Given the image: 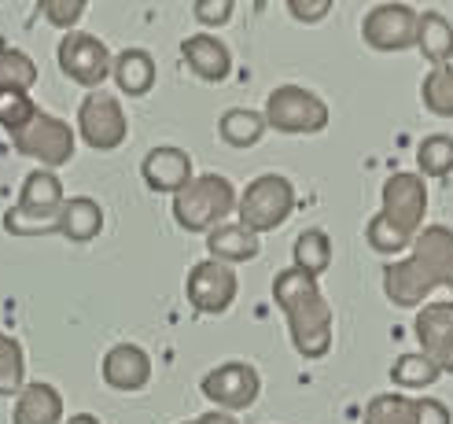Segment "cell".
Segmentation results:
<instances>
[{
    "label": "cell",
    "instance_id": "cell-1",
    "mask_svg": "<svg viewBox=\"0 0 453 424\" xmlns=\"http://www.w3.org/2000/svg\"><path fill=\"white\" fill-rule=\"evenodd\" d=\"M449 284H453V229L446 226H427L424 233H417L410 258L383 266V296L402 310L420 306L424 296Z\"/></svg>",
    "mask_w": 453,
    "mask_h": 424
},
{
    "label": "cell",
    "instance_id": "cell-2",
    "mask_svg": "<svg viewBox=\"0 0 453 424\" xmlns=\"http://www.w3.org/2000/svg\"><path fill=\"white\" fill-rule=\"evenodd\" d=\"M273 299L280 306V314L288 318V332L296 351L303 358H325L332 347L335 314L321 292V284L306 277L303 270H296V266H288V270L273 277Z\"/></svg>",
    "mask_w": 453,
    "mask_h": 424
},
{
    "label": "cell",
    "instance_id": "cell-3",
    "mask_svg": "<svg viewBox=\"0 0 453 424\" xmlns=\"http://www.w3.org/2000/svg\"><path fill=\"white\" fill-rule=\"evenodd\" d=\"M427 214V189L420 173H391L383 181V207L369 218L365 240L369 248L380 255H398L405 248H413V240L424 226Z\"/></svg>",
    "mask_w": 453,
    "mask_h": 424
},
{
    "label": "cell",
    "instance_id": "cell-4",
    "mask_svg": "<svg viewBox=\"0 0 453 424\" xmlns=\"http://www.w3.org/2000/svg\"><path fill=\"white\" fill-rule=\"evenodd\" d=\"M236 189L221 173H199L173 196V221L185 233H211L236 211Z\"/></svg>",
    "mask_w": 453,
    "mask_h": 424
},
{
    "label": "cell",
    "instance_id": "cell-5",
    "mask_svg": "<svg viewBox=\"0 0 453 424\" xmlns=\"http://www.w3.org/2000/svg\"><path fill=\"white\" fill-rule=\"evenodd\" d=\"M63 211V181L52 170H34L19 189V204L4 214V229L15 236L56 233Z\"/></svg>",
    "mask_w": 453,
    "mask_h": 424
},
{
    "label": "cell",
    "instance_id": "cell-6",
    "mask_svg": "<svg viewBox=\"0 0 453 424\" xmlns=\"http://www.w3.org/2000/svg\"><path fill=\"white\" fill-rule=\"evenodd\" d=\"M236 211H240V226L262 236L291 218V211H296V185L284 173H262L243 189V196L236 199Z\"/></svg>",
    "mask_w": 453,
    "mask_h": 424
},
{
    "label": "cell",
    "instance_id": "cell-7",
    "mask_svg": "<svg viewBox=\"0 0 453 424\" xmlns=\"http://www.w3.org/2000/svg\"><path fill=\"white\" fill-rule=\"evenodd\" d=\"M262 119L277 133H321L328 126V104L303 85H280L265 96Z\"/></svg>",
    "mask_w": 453,
    "mask_h": 424
},
{
    "label": "cell",
    "instance_id": "cell-8",
    "mask_svg": "<svg viewBox=\"0 0 453 424\" xmlns=\"http://www.w3.org/2000/svg\"><path fill=\"white\" fill-rule=\"evenodd\" d=\"M12 144H15L19 155L37 159L41 166H49V170L66 166L74 159V133H71V126H66L63 119H56V115H49V111H37L34 122L12 137Z\"/></svg>",
    "mask_w": 453,
    "mask_h": 424
},
{
    "label": "cell",
    "instance_id": "cell-9",
    "mask_svg": "<svg viewBox=\"0 0 453 424\" xmlns=\"http://www.w3.org/2000/svg\"><path fill=\"white\" fill-rule=\"evenodd\" d=\"M56 63L71 81H78L85 89H96L100 81L111 78V63H115V56H111V49L100 37L85 34V30H71L59 41Z\"/></svg>",
    "mask_w": 453,
    "mask_h": 424
},
{
    "label": "cell",
    "instance_id": "cell-10",
    "mask_svg": "<svg viewBox=\"0 0 453 424\" xmlns=\"http://www.w3.org/2000/svg\"><path fill=\"white\" fill-rule=\"evenodd\" d=\"M78 133L88 148L96 151H115L129 137V119L115 96L107 93H88L78 107Z\"/></svg>",
    "mask_w": 453,
    "mask_h": 424
},
{
    "label": "cell",
    "instance_id": "cell-11",
    "mask_svg": "<svg viewBox=\"0 0 453 424\" xmlns=\"http://www.w3.org/2000/svg\"><path fill=\"white\" fill-rule=\"evenodd\" d=\"M420 12L410 4H376L365 22H361V37L376 52H405L417 44Z\"/></svg>",
    "mask_w": 453,
    "mask_h": 424
},
{
    "label": "cell",
    "instance_id": "cell-12",
    "mask_svg": "<svg viewBox=\"0 0 453 424\" xmlns=\"http://www.w3.org/2000/svg\"><path fill=\"white\" fill-rule=\"evenodd\" d=\"M236 274L233 266L225 262H214V258H203L188 270V281H185V296L192 303L196 314H225L236 299Z\"/></svg>",
    "mask_w": 453,
    "mask_h": 424
},
{
    "label": "cell",
    "instance_id": "cell-13",
    "mask_svg": "<svg viewBox=\"0 0 453 424\" xmlns=\"http://www.w3.org/2000/svg\"><path fill=\"white\" fill-rule=\"evenodd\" d=\"M203 398L214 406H225V410H247L255 406V398L262 391V376L255 366L247 362H221L214 366L199 384Z\"/></svg>",
    "mask_w": 453,
    "mask_h": 424
},
{
    "label": "cell",
    "instance_id": "cell-14",
    "mask_svg": "<svg viewBox=\"0 0 453 424\" xmlns=\"http://www.w3.org/2000/svg\"><path fill=\"white\" fill-rule=\"evenodd\" d=\"M141 173H144V185L151 192H166V196H177L192 181V155L185 148H173V144H163V148H151L141 163Z\"/></svg>",
    "mask_w": 453,
    "mask_h": 424
},
{
    "label": "cell",
    "instance_id": "cell-15",
    "mask_svg": "<svg viewBox=\"0 0 453 424\" xmlns=\"http://www.w3.org/2000/svg\"><path fill=\"white\" fill-rule=\"evenodd\" d=\"M100 373H104L107 388H115V391H141L151 381V358H148V351L137 347V343H119V347H111L104 354Z\"/></svg>",
    "mask_w": 453,
    "mask_h": 424
},
{
    "label": "cell",
    "instance_id": "cell-16",
    "mask_svg": "<svg viewBox=\"0 0 453 424\" xmlns=\"http://www.w3.org/2000/svg\"><path fill=\"white\" fill-rule=\"evenodd\" d=\"M180 59L188 63V71L199 81H225L233 74V52L229 44L218 41L214 34H192L180 41Z\"/></svg>",
    "mask_w": 453,
    "mask_h": 424
},
{
    "label": "cell",
    "instance_id": "cell-17",
    "mask_svg": "<svg viewBox=\"0 0 453 424\" xmlns=\"http://www.w3.org/2000/svg\"><path fill=\"white\" fill-rule=\"evenodd\" d=\"M413 332L424 347L420 354H427L442 369V358L453 347V303H427L413 321Z\"/></svg>",
    "mask_w": 453,
    "mask_h": 424
},
{
    "label": "cell",
    "instance_id": "cell-18",
    "mask_svg": "<svg viewBox=\"0 0 453 424\" xmlns=\"http://www.w3.org/2000/svg\"><path fill=\"white\" fill-rule=\"evenodd\" d=\"M12 424H63V395L52 384H22L15 395Z\"/></svg>",
    "mask_w": 453,
    "mask_h": 424
},
{
    "label": "cell",
    "instance_id": "cell-19",
    "mask_svg": "<svg viewBox=\"0 0 453 424\" xmlns=\"http://www.w3.org/2000/svg\"><path fill=\"white\" fill-rule=\"evenodd\" d=\"M207 251L214 262H225V266H233V262H251L258 258L262 251V243L251 229H243L240 221H221V226H214L207 233Z\"/></svg>",
    "mask_w": 453,
    "mask_h": 424
},
{
    "label": "cell",
    "instance_id": "cell-20",
    "mask_svg": "<svg viewBox=\"0 0 453 424\" xmlns=\"http://www.w3.org/2000/svg\"><path fill=\"white\" fill-rule=\"evenodd\" d=\"M104 229V211L96 199L88 196H74V199H63V211H59V221H56V233L66 236L71 243H88L96 240Z\"/></svg>",
    "mask_w": 453,
    "mask_h": 424
},
{
    "label": "cell",
    "instance_id": "cell-21",
    "mask_svg": "<svg viewBox=\"0 0 453 424\" xmlns=\"http://www.w3.org/2000/svg\"><path fill=\"white\" fill-rule=\"evenodd\" d=\"M111 78L119 81V89L126 96H148L155 89V59L148 49H126L115 56V63H111Z\"/></svg>",
    "mask_w": 453,
    "mask_h": 424
},
{
    "label": "cell",
    "instance_id": "cell-22",
    "mask_svg": "<svg viewBox=\"0 0 453 424\" xmlns=\"http://www.w3.org/2000/svg\"><path fill=\"white\" fill-rule=\"evenodd\" d=\"M417 49L432 66H446L453 59V22L439 12H424L417 27Z\"/></svg>",
    "mask_w": 453,
    "mask_h": 424
},
{
    "label": "cell",
    "instance_id": "cell-23",
    "mask_svg": "<svg viewBox=\"0 0 453 424\" xmlns=\"http://www.w3.org/2000/svg\"><path fill=\"white\" fill-rule=\"evenodd\" d=\"M291 258H296V270H303L306 277H321L332 266V236L325 229H306L296 236V248H291Z\"/></svg>",
    "mask_w": 453,
    "mask_h": 424
},
{
    "label": "cell",
    "instance_id": "cell-24",
    "mask_svg": "<svg viewBox=\"0 0 453 424\" xmlns=\"http://www.w3.org/2000/svg\"><path fill=\"white\" fill-rule=\"evenodd\" d=\"M218 133H221V141L233 148H255L265 133V119L251 107H229L218 119Z\"/></svg>",
    "mask_w": 453,
    "mask_h": 424
},
{
    "label": "cell",
    "instance_id": "cell-25",
    "mask_svg": "<svg viewBox=\"0 0 453 424\" xmlns=\"http://www.w3.org/2000/svg\"><path fill=\"white\" fill-rule=\"evenodd\" d=\"M37 81V63L22 49H4L0 44V89L8 93H30Z\"/></svg>",
    "mask_w": 453,
    "mask_h": 424
},
{
    "label": "cell",
    "instance_id": "cell-26",
    "mask_svg": "<svg viewBox=\"0 0 453 424\" xmlns=\"http://www.w3.org/2000/svg\"><path fill=\"white\" fill-rule=\"evenodd\" d=\"M439 376H442V369L427 358V354H420V351L398 354L395 366H391V381L402 384V388H427V384H435Z\"/></svg>",
    "mask_w": 453,
    "mask_h": 424
},
{
    "label": "cell",
    "instance_id": "cell-27",
    "mask_svg": "<svg viewBox=\"0 0 453 424\" xmlns=\"http://www.w3.org/2000/svg\"><path fill=\"white\" fill-rule=\"evenodd\" d=\"M417 166L420 177H446L453 170V137L449 133H432L417 144Z\"/></svg>",
    "mask_w": 453,
    "mask_h": 424
},
{
    "label": "cell",
    "instance_id": "cell-28",
    "mask_svg": "<svg viewBox=\"0 0 453 424\" xmlns=\"http://www.w3.org/2000/svg\"><path fill=\"white\" fill-rule=\"evenodd\" d=\"M22 384H27V354L15 336L0 332V395H19Z\"/></svg>",
    "mask_w": 453,
    "mask_h": 424
},
{
    "label": "cell",
    "instance_id": "cell-29",
    "mask_svg": "<svg viewBox=\"0 0 453 424\" xmlns=\"http://www.w3.org/2000/svg\"><path fill=\"white\" fill-rule=\"evenodd\" d=\"M420 100H424V107L432 111V115L453 119V63L435 66V71L424 78V85H420Z\"/></svg>",
    "mask_w": 453,
    "mask_h": 424
},
{
    "label": "cell",
    "instance_id": "cell-30",
    "mask_svg": "<svg viewBox=\"0 0 453 424\" xmlns=\"http://www.w3.org/2000/svg\"><path fill=\"white\" fill-rule=\"evenodd\" d=\"M413 410H417V398L388 391V395H376L365 406V424H413Z\"/></svg>",
    "mask_w": 453,
    "mask_h": 424
},
{
    "label": "cell",
    "instance_id": "cell-31",
    "mask_svg": "<svg viewBox=\"0 0 453 424\" xmlns=\"http://www.w3.org/2000/svg\"><path fill=\"white\" fill-rule=\"evenodd\" d=\"M37 111L41 107L30 100V93H8V89H0V126H4L12 137L34 122Z\"/></svg>",
    "mask_w": 453,
    "mask_h": 424
},
{
    "label": "cell",
    "instance_id": "cell-32",
    "mask_svg": "<svg viewBox=\"0 0 453 424\" xmlns=\"http://www.w3.org/2000/svg\"><path fill=\"white\" fill-rule=\"evenodd\" d=\"M37 15L49 22V27L71 30L74 22L85 15V0H41V4H37Z\"/></svg>",
    "mask_w": 453,
    "mask_h": 424
},
{
    "label": "cell",
    "instance_id": "cell-33",
    "mask_svg": "<svg viewBox=\"0 0 453 424\" xmlns=\"http://www.w3.org/2000/svg\"><path fill=\"white\" fill-rule=\"evenodd\" d=\"M233 12H236L233 0H196V8H192L196 22H203V27H225L233 19Z\"/></svg>",
    "mask_w": 453,
    "mask_h": 424
},
{
    "label": "cell",
    "instance_id": "cell-34",
    "mask_svg": "<svg viewBox=\"0 0 453 424\" xmlns=\"http://www.w3.org/2000/svg\"><path fill=\"white\" fill-rule=\"evenodd\" d=\"M413 424H453V413L446 403H439V398H417Z\"/></svg>",
    "mask_w": 453,
    "mask_h": 424
},
{
    "label": "cell",
    "instance_id": "cell-35",
    "mask_svg": "<svg viewBox=\"0 0 453 424\" xmlns=\"http://www.w3.org/2000/svg\"><path fill=\"white\" fill-rule=\"evenodd\" d=\"M288 12L299 22H321L332 12V0H288Z\"/></svg>",
    "mask_w": 453,
    "mask_h": 424
},
{
    "label": "cell",
    "instance_id": "cell-36",
    "mask_svg": "<svg viewBox=\"0 0 453 424\" xmlns=\"http://www.w3.org/2000/svg\"><path fill=\"white\" fill-rule=\"evenodd\" d=\"M192 424H236V417H233V413H225V410H211V413L196 417Z\"/></svg>",
    "mask_w": 453,
    "mask_h": 424
},
{
    "label": "cell",
    "instance_id": "cell-37",
    "mask_svg": "<svg viewBox=\"0 0 453 424\" xmlns=\"http://www.w3.org/2000/svg\"><path fill=\"white\" fill-rule=\"evenodd\" d=\"M66 424H100V420H96L93 413H74V417L66 420Z\"/></svg>",
    "mask_w": 453,
    "mask_h": 424
},
{
    "label": "cell",
    "instance_id": "cell-38",
    "mask_svg": "<svg viewBox=\"0 0 453 424\" xmlns=\"http://www.w3.org/2000/svg\"><path fill=\"white\" fill-rule=\"evenodd\" d=\"M442 373H449V376H453V347H449V354L442 358Z\"/></svg>",
    "mask_w": 453,
    "mask_h": 424
},
{
    "label": "cell",
    "instance_id": "cell-39",
    "mask_svg": "<svg viewBox=\"0 0 453 424\" xmlns=\"http://www.w3.org/2000/svg\"><path fill=\"white\" fill-rule=\"evenodd\" d=\"M185 424H192V420H185Z\"/></svg>",
    "mask_w": 453,
    "mask_h": 424
},
{
    "label": "cell",
    "instance_id": "cell-40",
    "mask_svg": "<svg viewBox=\"0 0 453 424\" xmlns=\"http://www.w3.org/2000/svg\"><path fill=\"white\" fill-rule=\"evenodd\" d=\"M449 288H453V284H449Z\"/></svg>",
    "mask_w": 453,
    "mask_h": 424
}]
</instances>
